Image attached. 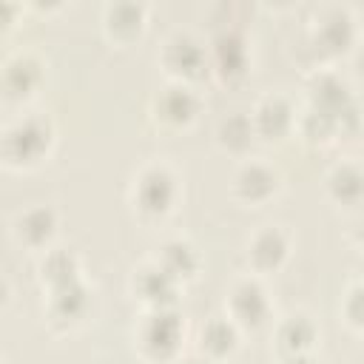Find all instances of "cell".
Returning a JSON list of instances; mask_svg holds the SVG:
<instances>
[{
  "instance_id": "cell-25",
  "label": "cell",
  "mask_w": 364,
  "mask_h": 364,
  "mask_svg": "<svg viewBox=\"0 0 364 364\" xmlns=\"http://www.w3.org/2000/svg\"><path fill=\"white\" fill-rule=\"evenodd\" d=\"M344 307H341V316H344V321L353 327V330H358L361 327V307H358V301H361V287H358V282H353V287H350V293L344 296Z\"/></svg>"
},
{
  "instance_id": "cell-17",
  "label": "cell",
  "mask_w": 364,
  "mask_h": 364,
  "mask_svg": "<svg viewBox=\"0 0 364 364\" xmlns=\"http://www.w3.org/2000/svg\"><path fill=\"white\" fill-rule=\"evenodd\" d=\"M273 341H276V350H279V355L284 361L307 358L310 350L318 341V330H316V324H313V318L307 313H290L287 318H282L276 324Z\"/></svg>"
},
{
  "instance_id": "cell-9",
  "label": "cell",
  "mask_w": 364,
  "mask_h": 364,
  "mask_svg": "<svg viewBox=\"0 0 364 364\" xmlns=\"http://www.w3.org/2000/svg\"><path fill=\"white\" fill-rule=\"evenodd\" d=\"M225 310H228L225 316L239 330H262L270 321V316H273L267 290L256 279H239L230 287V293H228Z\"/></svg>"
},
{
  "instance_id": "cell-19",
  "label": "cell",
  "mask_w": 364,
  "mask_h": 364,
  "mask_svg": "<svg viewBox=\"0 0 364 364\" xmlns=\"http://www.w3.org/2000/svg\"><path fill=\"white\" fill-rule=\"evenodd\" d=\"M154 262L176 282V284H185L191 279H196L199 267H202V259H199V250L182 239V236H171L159 245V253L154 256Z\"/></svg>"
},
{
  "instance_id": "cell-1",
  "label": "cell",
  "mask_w": 364,
  "mask_h": 364,
  "mask_svg": "<svg viewBox=\"0 0 364 364\" xmlns=\"http://www.w3.org/2000/svg\"><path fill=\"white\" fill-rule=\"evenodd\" d=\"M54 145V122L43 114H20L0 128V165L14 171L37 168Z\"/></svg>"
},
{
  "instance_id": "cell-11",
  "label": "cell",
  "mask_w": 364,
  "mask_h": 364,
  "mask_svg": "<svg viewBox=\"0 0 364 364\" xmlns=\"http://www.w3.org/2000/svg\"><path fill=\"white\" fill-rule=\"evenodd\" d=\"M128 290H131V296L145 310L173 307L176 304V296H179V284L154 259H145L142 264L134 267V273L128 279Z\"/></svg>"
},
{
  "instance_id": "cell-7",
  "label": "cell",
  "mask_w": 364,
  "mask_h": 364,
  "mask_svg": "<svg viewBox=\"0 0 364 364\" xmlns=\"http://www.w3.org/2000/svg\"><path fill=\"white\" fill-rule=\"evenodd\" d=\"M202 111V100L188 82H168L151 97V117L156 125L168 131H182L188 128Z\"/></svg>"
},
{
  "instance_id": "cell-10",
  "label": "cell",
  "mask_w": 364,
  "mask_h": 364,
  "mask_svg": "<svg viewBox=\"0 0 364 364\" xmlns=\"http://www.w3.org/2000/svg\"><path fill=\"white\" fill-rule=\"evenodd\" d=\"M279 188H282V173H279L273 165L262 162V159H247V162H242V165L236 168L233 179H230V193H233V199L242 202V205H253V208L270 202V199L279 193Z\"/></svg>"
},
{
  "instance_id": "cell-22",
  "label": "cell",
  "mask_w": 364,
  "mask_h": 364,
  "mask_svg": "<svg viewBox=\"0 0 364 364\" xmlns=\"http://www.w3.org/2000/svg\"><path fill=\"white\" fill-rule=\"evenodd\" d=\"M324 188L336 205H358L361 202V165L358 162H338L327 173Z\"/></svg>"
},
{
  "instance_id": "cell-21",
  "label": "cell",
  "mask_w": 364,
  "mask_h": 364,
  "mask_svg": "<svg viewBox=\"0 0 364 364\" xmlns=\"http://www.w3.org/2000/svg\"><path fill=\"white\" fill-rule=\"evenodd\" d=\"M239 327L228 316H210L199 330V355L208 361H222L239 347Z\"/></svg>"
},
{
  "instance_id": "cell-4",
  "label": "cell",
  "mask_w": 364,
  "mask_h": 364,
  "mask_svg": "<svg viewBox=\"0 0 364 364\" xmlns=\"http://www.w3.org/2000/svg\"><path fill=\"white\" fill-rule=\"evenodd\" d=\"M159 65L173 82H188V85L210 68L205 43L191 31H173L165 37L159 48Z\"/></svg>"
},
{
  "instance_id": "cell-2",
  "label": "cell",
  "mask_w": 364,
  "mask_h": 364,
  "mask_svg": "<svg viewBox=\"0 0 364 364\" xmlns=\"http://www.w3.org/2000/svg\"><path fill=\"white\" fill-rule=\"evenodd\" d=\"M136 353L151 364H171L179 358L185 341V321L176 307L145 310L134 330Z\"/></svg>"
},
{
  "instance_id": "cell-26",
  "label": "cell",
  "mask_w": 364,
  "mask_h": 364,
  "mask_svg": "<svg viewBox=\"0 0 364 364\" xmlns=\"http://www.w3.org/2000/svg\"><path fill=\"white\" fill-rule=\"evenodd\" d=\"M17 14H20V6H17V3L0 0V34H6V31H9L11 26H14Z\"/></svg>"
},
{
  "instance_id": "cell-6",
  "label": "cell",
  "mask_w": 364,
  "mask_h": 364,
  "mask_svg": "<svg viewBox=\"0 0 364 364\" xmlns=\"http://www.w3.org/2000/svg\"><path fill=\"white\" fill-rule=\"evenodd\" d=\"M310 43L318 57L347 54L355 43V17L347 6H324L310 28Z\"/></svg>"
},
{
  "instance_id": "cell-20",
  "label": "cell",
  "mask_w": 364,
  "mask_h": 364,
  "mask_svg": "<svg viewBox=\"0 0 364 364\" xmlns=\"http://www.w3.org/2000/svg\"><path fill=\"white\" fill-rule=\"evenodd\" d=\"M37 279L46 290H57V287H65L71 282H80L82 279L80 256L68 247H48L46 253H40Z\"/></svg>"
},
{
  "instance_id": "cell-5",
  "label": "cell",
  "mask_w": 364,
  "mask_h": 364,
  "mask_svg": "<svg viewBox=\"0 0 364 364\" xmlns=\"http://www.w3.org/2000/svg\"><path fill=\"white\" fill-rule=\"evenodd\" d=\"M46 80V65L34 51H11L0 63V100L9 105H23L37 97Z\"/></svg>"
},
{
  "instance_id": "cell-28",
  "label": "cell",
  "mask_w": 364,
  "mask_h": 364,
  "mask_svg": "<svg viewBox=\"0 0 364 364\" xmlns=\"http://www.w3.org/2000/svg\"><path fill=\"white\" fill-rule=\"evenodd\" d=\"M284 364H313L310 358H293V361H284Z\"/></svg>"
},
{
  "instance_id": "cell-13",
  "label": "cell",
  "mask_w": 364,
  "mask_h": 364,
  "mask_svg": "<svg viewBox=\"0 0 364 364\" xmlns=\"http://www.w3.org/2000/svg\"><path fill=\"white\" fill-rule=\"evenodd\" d=\"M208 63L222 80H242L250 71V46L239 28H225L210 40Z\"/></svg>"
},
{
  "instance_id": "cell-23",
  "label": "cell",
  "mask_w": 364,
  "mask_h": 364,
  "mask_svg": "<svg viewBox=\"0 0 364 364\" xmlns=\"http://www.w3.org/2000/svg\"><path fill=\"white\" fill-rule=\"evenodd\" d=\"M338 131H341V122H338L336 117L318 111V108H310V105H307V108L296 117V134H299L304 142H310V145H327Z\"/></svg>"
},
{
  "instance_id": "cell-12",
  "label": "cell",
  "mask_w": 364,
  "mask_h": 364,
  "mask_svg": "<svg viewBox=\"0 0 364 364\" xmlns=\"http://www.w3.org/2000/svg\"><path fill=\"white\" fill-rule=\"evenodd\" d=\"M247 117H250L253 134L259 139L279 142V139H284L296 131V117L299 114H296V105L290 102V97L273 91V94H264Z\"/></svg>"
},
{
  "instance_id": "cell-24",
  "label": "cell",
  "mask_w": 364,
  "mask_h": 364,
  "mask_svg": "<svg viewBox=\"0 0 364 364\" xmlns=\"http://www.w3.org/2000/svg\"><path fill=\"white\" fill-rule=\"evenodd\" d=\"M256 139L253 134V125H250V117L247 114H228L219 125H216V142L230 151V154H245L250 148V142Z\"/></svg>"
},
{
  "instance_id": "cell-27",
  "label": "cell",
  "mask_w": 364,
  "mask_h": 364,
  "mask_svg": "<svg viewBox=\"0 0 364 364\" xmlns=\"http://www.w3.org/2000/svg\"><path fill=\"white\" fill-rule=\"evenodd\" d=\"M179 364H213V361H208L205 355H196V358H185V361H179Z\"/></svg>"
},
{
  "instance_id": "cell-14",
  "label": "cell",
  "mask_w": 364,
  "mask_h": 364,
  "mask_svg": "<svg viewBox=\"0 0 364 364\" xmlns=\"http://www.w3.org/2000/svg\"><path fill=\"white\" fill-rule=\"evenodd\" d=\"M310 108H318L330 117H336L341 122L344 131V119H355V100H353V88L347 85V80L336 71H318L310 80Z\"/></svg>"
},
{
  "instance_id": "cell-18",
  "label": "cell",
  "mask_w": 364,
  "mask_h": 364,
  "mask_svg": "<svg viewBox=\"0 0 364 364\" xmlns=\"http://www.w3.org/2000/svg\"><path fill=\"white\" fill-rule=\"evenodd\" d=\"M148 23V6L136 3V0H122V3H108L102 9V28L108 34V40L114 43H134Z\"/></svg>"
},
{
  "instance_id": "cell-15",
  "label": "cell",
  "mask_w": 364,
  "mask_h": 364,
  "mask_svg": "<svg viewBox=\"0 0 364 364\" xmlns=\"http://www.w3.org/2000/svg\"><path fill=\"white\" fill-rule=\"evenodd\" d=\"M57 210L48 205H31L26 210H20L11 222V236L20 247L34 250V253H46L57 236Z\"/></svg>"
},
{
  "instance_id": "cell-16",
  "label": "cell",
  "mask_w": 364,
  "mask_h": 364,
  "mask_svg": "<svg viewBox=\"0 0 364 364\" xmlns=\"http://www.w3.org/2000/svg\"><path fill=\"white\" fill-rule=\"evenodd\" d=\"M245 256H247V264L253 273H259V276L276 273L284 267V262L290 256V236L282 228L267 225L250 236Z\"/></svg>"
},
{
  "instance_id": "cell-3",
  "label": "cell",
  "mask_w": 364,
  "mask_h": 364,
  "mask_svg": "<svg viewBox=\"0 0 364 364\" xmlns=\"http://www.w3.org/2000/svg\"><path fill=\"white\" fill-rule=\"evenodd\" d=\"M131 208L142 219H162L173 210L179 196V179L165 162H148L131 182Z\"/></svg>"
},
{
  "instance_id": "cell-8",
  "label": "cell",
  "mask_w": 364,
  "mask_h": 364,
  "mask_svg": "<svg viewBox=\"0 0 364 364\" xmlns=\"http://www.w3.org/2000/svg\"><path fill=\"white\" fill-rule=\"evenodd\" d=\"M88 313H91V287L82 279L65 287H57V290H46L43 316L51 330L57 333L74 330L88 318Z\"/></svg>"
}]
</instances>
